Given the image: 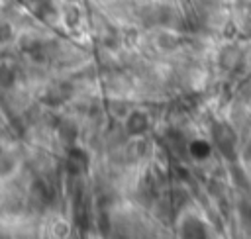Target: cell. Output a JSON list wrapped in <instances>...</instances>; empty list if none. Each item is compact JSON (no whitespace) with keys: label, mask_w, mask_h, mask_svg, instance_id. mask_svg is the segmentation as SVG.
<instances>
[{"label":"cell","mask_w":251,"mask_h":239,"mask_svg":"<svg viewBox=\"0 0 251 239\" xmlns=\"http://www.w3.org/2000/svg\"><path fill=\"white\" fill-rule=\"evenodd\" d=\"M147 127H149V120H147V116H145L143 112H133V114L127 116L126 129H127L129 135H135V137H137V135L145 133Z\"/></svg>","instance_id":"1"},{"label":"cell","mask_w":251,"mask_h":239,"mask_svg":"<svg viewBox=\"0 0 251 239\" xmlns=\"http://www.w3.org/2000/svg\"><path fill=\"white\" fill-rule=\"evenodd\" d=\"M12 37V27L8 24H0V43L8 41Z\"/></svg>","instance_id":"6"},{"label":"cell","mask_w":251,"mask_h":239,"mask_svg":"<svg viewBox=\"0 0 251 239\" xmlns=\"http://www.w3.org/2000/svg\"><path fill=\"white\" fill-rule=\"evenodd\" d=\"M14 167V159L8 157V155H0V174H6L10 172Z\"/></svg>","instance_id":"5"},{"label":"cell","mask_w":251,"mask_h":239,"mask_svg":"<svg viewBox=\"0 0 251 239\" xmlns=\"http://www.w3.org/2000/svg\"><path fill=\"white\" fill-rule=\"evenodd\" d=\"M59 135H61L65 141H69V139H75V135H76V127H75V125H71V123L67 121V123H63V125H61V129H59Z\"/></svg>","instance_id":"4"},{"label":"cell","mask_w":251,"mask_h":239,"mask_svg":"<svg viewBox=\"0 0 251 239\" xmlns=\"http://www.w3.org/2000/svg\"><path fill=\"white\" fill-rule=\"evenodd\" d=\"M14 80H16L14 71L8 65H2L0 67V88H10L14 84Z\"/></svg>","instance_id":"2"},{"label":"cell","mask_w":251,"mask_h":239,"mask_svg":"<svg viewBox=\"0 0 251 239\" xmlns=\"http://www.w3.org/2000/svg\"><path fill=\"white\" fill-rule=\"evenodd\" d=\"M190 151L196 159H206L210 155V145L206 141H196V143L190 145Z\"/></svg>","instance_id":"3"}]
</instances>
